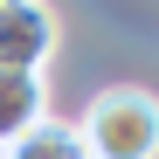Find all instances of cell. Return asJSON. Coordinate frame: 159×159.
<instances>
[{
  "instance_id": "obj_1",
  "label": "cell",
  "mask_w": 159,
  "mask_h": 159,
  "mask_svg": "<svg viewBox=\"0 0 159 159\" xmlns=\"http://www.w3.org/2000/svg\"><path fill=\"white\" fill-rule=\"evenodd\" d=\"M76 131H83L90 159H159V97L139 83L97 90L76 118Z\"/></svg>"
},
{
  "instance_id": "obj_2",
  "label": "cell",
  "mask_w": 159,
  "mask_h": 159,
  "mask_svg": "<svg viewBox=\"0 0 159 159\" xmlns=\"http://www.w3.org/2000/svg\"><path fill=\"white\" fill-rule=\"evenodd\" d=\"M56 7L48 0H14L0 7V69H42L56 56Z\"/></svg>"
},
{
  "instance_id": "obj_3",
  "label": "cell",
  "mask_w": 159,
  "mask_h": 159,
  "mask_svg": "<svg viewBox=\"0 0 159 159\" xmlns=\"http://www.w3.org/2000/svg\"><path fill=\"white\" fill-rule=\"evenodd\" d=\"M35 118H48V83H42V69H0V145L21 139Z\"/></svg>"
},
{
  "instance_id": "obj_4",
  "label": "cell",
  "mask_w": 159,
  "mask_h": 159,
  "mask_svg": "<svg viewBox=\"0 0 159 159\" xmlns=\"http://www.w3.org/2000/svg\"><path fill=\"white\" fill-rule=\"evenodd\" d=\"M0 159H90V152H83V131L69 118H35L21 139L0 145Z\"/></svg>"
},
{
  "instance_id": "obj_5",
  "label": "cell",
  "mask_w": 159,
  "mask_h": 159,
  "mask_svg": "<svg viewBox=\"0 0 159 159\" xmlns=\"http://www.w3.org/2000/svg\"><path fill=\"white\" fill-rule=\"evenodd\" d=\"M0 7H14V0H0Z\"/></svg>"
}]
</instances>
